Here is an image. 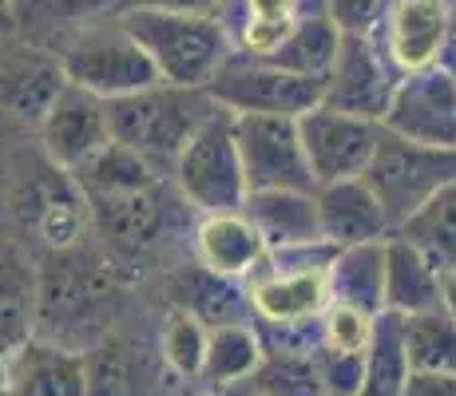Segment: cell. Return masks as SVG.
<instances>
[{
  "instance_id": "obj_39",
  "label": "cell",
  "mask_w": 456,
  "mask_h": 396,
  "mask_svg": "<svg viewBox=\"0 0 456 396\" xmlns=\"http://www.w3.org/2000/svg\"><path fill=\"white\" fill-rule=\"evenodd\" d=\"M389 0H326V16L349 36H377Z\"/></svg>"
},
{
  "instance_id": "obj_13",
  "label": "cell",
  "mask_w": 456,
  "mask_h": 396,
  "mask_svg": "<svg viewBox=\"0 0 456 396\" xmlns=\"http://www.w3.org/2000/svg\"><path fill=\"white\" fill-rule=\"evenodd\" d=\"M377 44L401 76L456 56V8L452 0H389Z\"/></svg>"
},
{
  "instance_id": "obj_30",
  "label": "cell",
  "mask_w": 456,
  "mask_h": 396,
  "mask_svg": "<svg viewBox=\"0 0 456 396\" xmlns=\"http://www.w3.org/2000/svg\"><path fill=\"white\" fill-rule=\"evenodd\" d=\"M262 353H266V345H262V333L254 321L210 325L203 384H210V389H226V384L247 381L254 368L262 365Z\"/></svg>"
},
{
  "instance_id": "obj_47",
  "label": "cell",
  "mask_w": 456,
  "mask_h": 396,
  "mask_svg": "<svg viewBox=\"0 0 456 396\" xmlns=\"http://www.w3.org/2000/svg\"><path fill=\"white\" fill-rule=\"evenodd\" d=\"M452 8H456V0H452Z\"/></svg>"
},
{
  "instance_id": "obj_36",
  "label": "cell",
  "mask_w": 456,
  "mask_h": 396,
  "mask_svg": "<svg viewBox=\"0 0 456 396\" xmlns=\"http://www.w3.org/2000/svg\"><path fill=\"white\" fill-rule=\"evenodd\" d=\"M92 396H139L143 392V360L127 341H100L87 349Z\"/></svg>"
},
{
  "instance_id": "obj_18",
  "label": "cell",
  "mask_w": 456,
  "mask_h": 396,
  "mask_svg": "<svg viewBox=\"0 0 456 396\" xmlns=\"http://www.w3.org/2000/svg\"><path fill=\"white\" fill-rule=\"evenodd\" d=\"M64 84L68 76L52 52L32 48L24 40L0 48V119L4 123L37 131Z\"/></svg>"
},
{
  "instance_id": "obj_40",
  "label": "cell",
  "mask_w": 456,
  "mask_h": 396,
  "mask_svg": "<svg viewBox=\"0 0 456 396\" xmlns=\"http://www.w3.org/2000/svg\"><path fill=\"white\" fill-rule=\"evenodd\" d=\"M405 396H456V373H441V368H413Z\"/></svg>"
},
{
  "instance_id": "obj_44",
  "label": "cell",
  "mask_w": 456,
  "mask_h": 396,
  "mask_svg": "<svg viewBox=\"0 0 456 396\" xmlns=\"http://www.w3.org/2000/svg\"><path fill=\"white\" fill-rule=\"evenodd\" d=\"M444 310L456 317V270H452L449 278H444Z\"/></svg>"
},
{
  "instance_id": "obj_21",
  "label": "cell",
  "mask_w": 456,
  "mask_h": 396,
  "mask_svg": "<svg viewBox=\"0 0 456 396\" xmlns=\"http://www.w3.org/2000/svg\"><path fill=\"white\" fill-rule=\"evenodd\" d=\"M40 333V266L16 238H0V357Z\"/></svg>"
},
{
  "instance_id": "obj_6",
  "label": "cell",
  "mask_w": 456,
  "mask_h": 396,
  "mask_svg": "<svg viewBox=\"0 0 456 396\" xmlns=\"http://www.w3.org/2000/svg\"><path fill=\"white\" fill-rule=\"evenodd\" d=\"M68 84L100 95V100H119V95L143 92L159 84L147 48L135 40V32L124 24V16L111 12L80 28L64 48L56 52Z\"/></svg>"
},
{
  "instance_id": "obj_7",
  "label": "cell",
  "mask_w": 456,
  "mask_h": 396,
  "mask_svg": "<svg viewBox=\"0 0 456 396\" xmlns=\"http://www.w3.org/2000/svg\"><path fill=\"white\" fill-rule=\"evenodd\" d=\"M171 182L195 214H218V210L247 206V171H242L239 135H234V111L215 108L203 127L183 147Z\"/></svg>"
},
{
  "instance_id": "obj_31",
  "label": "cell",
  "mask_w": 456,
  "mask_h": 396,
  "mask_svg": "<svg viewBox=\"0 0 456 396\" xmlns=\"http://www.w3.org/2000/svg\"><path fill=\"white\" fill-rule=\"evenodd\" d=\"M393 234L409 238L444 278L456 270V182L436 190L417 214H409Z\"/></svg>"
},
{
  "instance_id": "obj_3",
  "label": "cell",
  "mask_w": 456,
  "mask_h": 396,
  "mask_svg": "<svg viewBox=\"0 0 456 396\" xmlns=\"http://www.w3.org/2000/svg\"><path fill=\"white\" fill-rule=\"evenodd\" d=\"M119 16L147 48L163 84L210 87V79L234 52L223 16L155 12V8H119Z\"/></svg>"
},
{
  "instance_id": "obj_38",
  "label": "cell",
  "mask_w": 456,
  "mask_h": 396,
  "mask_svg": "<svg viewBox=\"0 0 456 396\" xmlns=\"http://www.w3.org/2000/svg\"><path fill=\"white\" fill-rule=\"evenodd\" d=\"M318 368L330 396H357L365 384V353H338V349H318Z\"/></svg>"
},
{
  "instance_id": "obj_46",
  "label": "cell",
  "mask_w": 456,
  "mask_h": 396,
  "mask_svg": "<svg viewBox=\"0 0 456 396\" xmlns=\"http://www.w3.org/2000/svg\"><path fill=\"white\" fill-rule=\"evenodd\" d=\"M0 396H8V392H4V384H0Z\"/></svg>"
},
{
  "instance_id": "obj_48",
  "label": "cell",
  "mask_w": 456,
  "mask_h": 396,
  "mask_svg": "<svg viewBox=\"0 0 456 396\" xmlns=\"http://www.w3.org/2000/svg\"><path fill=\"white\" fill-rule=\"evenodd\" d=\"M452 64H456V56H452Z\"/></svg>"
},
{
  "instance_id": "obj_16",
  "label": "cell",
  "mask_w": 456,
  "mask_h": 396,
  "mask_svg": "<svg viewBox=\"0 0 456 396\" xmlns=\"http://www.w3.org/2000/svg\"><path fill=\"white\" fill-rule=\"evenodd\" d=\"M0 384L8 396H92V368L84 349L37 333L0 357Z\"/></svg>"
},
{
  "instance_id": "obj_43",
  "label": "cell",
  "mask_w": 456,
  "mask_h": 396,
  "mask_svg": "<svg viewBox=\"0 0 456 396\" xmlns=\"http://www.w3.org/2000/svg\"><path fill=\"white\" fill-rule=\"evenodd\" d=\"M218 392H223V396H266L258 384L250 381V376H247V381H239V384H226V389H218Z\"/></svg>"
},
{
  "instance_id": "obj_14",
  "label": "cell",
  "mask_w": 456,
  "mask_h": 396,
  "mask_svg": "<svg viewBox=\"0 0 456 396\" xmlns=\"http://www.w3.org/2000/svg\"><path fill=\"white\" fill-rule=\"evenodd\" d=\"M385 131L413 143L456 151V64H433L401 76L393 103L385 111Z\"/></svg>"
},
{
  "instance_id": "obj_15",
  "label": "cell",
  "mask_w": 456,
  "mask_h": 396,
  "mask_svg": "<svg viewBox=\"0 0 456 396\" xmlns=\"http://www.w3.org/2000/svg\"><path fill=\"white\" fill-rule=\"evenodd\" d=\"M397 84H401V72L385 56L381 44L373 36H349V32H341V48L326 76V100L322 103L381 123L393 103Z\"/></svg>"
},
{
  "instance_id": "obj_17",
  "label": "cell",
  "mask_w": 456,
  "mask_h": 396,
  "mask_svg": "<svg viewBox=\"0 0 456 396\" xmlns=\"http://www.w3.org/2000/svg\"><path fill=\"white\" fill-rule=\"evenodd\" d=\"M40 151L64 171H80V166L111 143V123H108V100L84 92L76 84H64L52 108L44 111L37 127Z\"/></svg>"
},
{
  "instance_id": "obj_45",
  "label": "cell",
  "mask_w": 456,
  "mask_h": 396,
  "mask_svg": "<svg viewBox=\"0 0 456 396\" xmlns=\"http://www.w3.org/2000/svg\"><path fill=\"white\" fill-rule=\"evenodd\" d=\"M191 396H223V392H218V389H210V384H207V389H199V392H191Z\"/></svg>"
},
{
  "instance_id": "obj_25",
  "label": "cell",
  "mask_w": 456,
  "mask_h": 396,
  "mask_svg": "<svg viewBox=\"0 0 456 396\" xmlns=\"http://www.w3.org/2000/svg\"><path fill=\"white\" fill-rule=\"evenodd\" d=\"M314 190H250L247 195V206L242 210H247L250 222L258 226V234L266 238L270 250L326 242Z\"/></svg>"
},
{
  "instance_id": "obj_32",
  "label": "cell",
  "mask_w": 456,
  "mask_h": 396,
  "mask_svg": "<svg viewBox=\"0 0 456 396\" xmlns=\"http://www.w3.org/2000/svg\"><path fill=\"white\" fill-rule=\"evenodd\" d=\"M207 337L210 325L199 321L195 313L187 310H167L159 321V337H155V353H159V365L175 381L183 384H203V365H207Z\"/></svg>"
},
{
  "instance_id": "obj_28",
  "label": "cell",
  "mask_w": 456,
  "mask_h": 396,
  "mask_svg": "<svg viewBox=\"0 0 456 396\" xmlns=\"http://www.w3.org/2000/svg\"><path fill=\"white\" fill-rule=\"evenodd\" d=\"M413 360L405 345V317L385 310L377 313L370 349H365V384L357 396H405Z\"/></svg>"
},
{
  "instance_id": "obj_20",
  "label": "cell",
  "mask_w": 456,
  "mask_h": 396,
  "mask_svg": "<svg viewBox=\"0 0 456 396\" xmlns=\"http://www.w3.org/2000/svg\"><path fill=\"white\" fill-rule=\"evenodd\" d=\"M314 198H318L322 234H326V242H333V246L381 242V238L393 234L389 214H385L377 190L365 182V174L322 182V187L314 190Z\"/></svg>"
},
{
  "instance_id": "obj_22",
  "label": "cell",
  "mask_w": 456,
  "mask_h": 396,
  "mask_svg": "<svg viewBox=\"0 0 456 396\" xmlns=\"http://www.w3.org/2000/svg\"><path fill=\"white\" fill-rule=\"evenodd\" d=\"M314 12H326V8L318 0H223L218 8L234 48L250 56H274L297 24Z\"/></svg>"
},
{
  "instance_id": "obj_2",
  "label": "cell",
  "mask_w": 456,
  "mask_h": 396,
  "mask_svg": "<svg viewBox=\"0 0 456 396\" xmlns=\"http://www.w3.org/2000/svg\"><path fill=\"white\" fill-rule=\"evenodd\" d=\"M215 95L207 87H179V84H151L143 92L108 100L111 139H119L135 155H143L159 174L171 179L183 147L191 143L203 119L215 111Z\"/></svg>"
},
{
  "instance_id": "obj_12",
  "label": "cell",
  "mask_w": 456,
  "mask_h": 396,
  "mask_svg": "<svg viewBox=\"0 0 456 396\" xmlns=\"http://www.w3.org/2000/svg\"><path fill=\"white\" fill-rule=\"evenodd\" d=\"M297 131H302V147H305V158H310V171L322 187V182L365 174V166L373 163L377 143H381V135H385V123L330 108V103H318V108L297 116Z\"/></svg>"
},
{
  "instance_id": "obj_34",
  "label": "cell",
  "mask_w": 456,
  "mask_h": 396,
  "mask_svg": "<svg viewBox=\"0 0 456 396\" xmlns=\"http://www.w3.org/2000/svg\"><path fill=\"white\" fill-rule=\"evenodd\" d=\"M266 396H330L322 381L318 353H286V349H266L262 365L250 373Z\"/></svg>"
},
{
  "instance_id": "obj_37",
  "label": "cell",
  "mask_w": 456,
  "mask_h": 396,
  "mask_svg": "<svg viewBox=\"0 0 456 396\" xmlns=\"http://www.w3.org/2000/svg\"><path fill=\"white\" fill-rule=\"evenodd\" d=\"M373 325L377 313H365L346 302H330L326 313H322V341H326V349H338V353H365Z\"/></svg>"
},
{
  "instance_id": "obj_26",
  "label": "cell",
  "mask_w": 456,
  "mask_h": 396,
  "mask_svg": "<svg viewBox=\"0 0 456 396\" xmlns=\"http://www.w3.org/2000/svg\"><path fill=\"white\" fill-rule=\"evenodd\" d=\"M124 8V0H16L20 40L56 56L80 28Z\"/></svg>"
},
{
  "instance_id": "obj_5",
  "label": "cell",
  "mask_w": 456,
  "mask_h": 396,
  "mask_svg": "<svg viewBox=\"0 0 456 396\" xmlns=\"http://www.w3.org/2000/svg\"><path fill=\"white\" fill-rule=\"evenodd\" d=\"M338 254L333 242H305L270 250L266 262L247 278L254 321L262 325H302L326 313L330 297V262Z\"/></svg>"
},
{
  "instance_id": "obj_23",
  "label": "cell",
  "mask_w": 456,
  "mask_h": 396,
  "mask_svg": "<svg viewBox=\"0 0 456 396\" xmlns=\"http://www.w3.org/2000/svg\"><path fill=\"white\" fill-rule=\"evenodd\" d=\"M444 305V274L409 238L389 234L385 246V310L413 317Z\"/></svg>"
},
{
  "instance_id": "obj_10",
  "label": "cell",
  "mask_w": 456,
  "mask_h": 396,
  "mask_svg": "<svg viewBox=\"0 0 456 396\" xmlns=\"http://www.w3.org/2000/svg\"><path fill=\"white\" fill-rule=\"evenodd\" d=\"M215 95L218 108L234 111H266V116H302V111L318 108L326 100V79H310L286 72L282 64L266 56H250V52L234 48L218 76L207 87Z\"/></svg>"
},
{
  "instance_id": "obj_42",
  "label": "cell",
  "mask_w": 456,
  "mask_h": 396,
  "mask_svg": "<svg viewBox=\"0 0 456 396\" xmlns=\"http://www.w3.org/2000/svg\"><path fill=\"white\" fill-rule=\"evenodd\" d=\"M20 44V16H16V0H0V48Z\"/></svg>"
},
{
  "instance_id": "obj_19",
  "label": "cell",
  "mask_w": 456,
  "mask_h": 396,
  "mask_svg": "<svg viewBox=\"0 0 456 396\" xmlns=\"http://www.w3.org/2000/svg\"><path fill=\"white\" fill-rule=\"evenodd\" d=\"M270 246L250 222L247 210H218V214H195L191 222V258L218 278L247 281L266 262Z\"/></svg>"
},
{
  "instance_id": "obj_1",
  "label": "cell",
  "mask_w": 456,
  "mask_h": 396,
  "mask_svg": "<svg viewBox=\"0 0 456 396\" xmlns=\"http://www.w3.org/2000/svg\"><path fill=\"white\" fill-rule=\"evenodd\" d=\"M119 270L108 250H87L84 242L48 254L40 266V337L60 341V333L108 329L124 289Z\"/></svg>"
},
{
  "instance_id": "obj_24",
  "label": "cell",
  "mask_w": 456,
  "mask_h": 396,
  "mask_svg": "<svg viewBox=\"0 0 456 396\" xmlns=\"http://www.w3.org/2000/svg\"><path fill=\"white\" fill-rule=\"evenodd\" d=\"M171 305L175 310L195 313L207 325H234V321H254L247 281L218 278L207 266L191 262V266L171 270Z\"/></svg>"
},
{
  "instance_id": "obj_35",
  "label": "cell",
  "mask_w": 456,
  "mask_h": 396,
  "mask_svg": "<svg viewBox=\"0 0 456 396\" xmlns=\"http://www.w3.org/2000/svg\"><path fill=\"white\" fill-rule=\"evenodd\" d=\"M405 345L413 368L456 373V317L444 305L405 317Z\"/></svg>"
},
{
  "instance_id": "obj_8",
  "label": "cell",
  "mask_w": 456,
  "mask_h": 396,
  "mask_svg": "<svg viewBox=\"0 0 456 396\" xmlns=\"http://www.w3.org/2000/svg\"><path fill=\"white\" fill-rule=\"evenodd\" d=\"M4 210L16 218L20 234H32V242H40L48 254L80 246L92 234V206H87L80 182L72 179V171L56 166L44 151L37 166L12 182Z\"/></svg>"
},
{
  "instance_id": "obj_27",
  "label": "cell",
  "mask_w": 456,
  "mask_h": 396,
  "mask_svg": "<svg viewBox=\"0 0 456 396\" xmlns=\"http://www.w3.org/2000/svg\"><path fill=\"white\" fill-rule=\"evenodd\" d=\"M385 246H389V238L338 246V254L330 262L333 302L357 305L365 313H385Z\"/></svg>"
},
{
  "instance_id": "obj_41",
  "label": "cell",
  "mask_w": 456,
  "mask_h": 396,
  "mask_svg": "<svg viewBox=\"0 0 456 396\" xmlns=\"http://www.w3.org/2000/svg\"><path fill=\"white\" fill-rule=\"evenodd\" d=\"M124 8H155V12H195V16H218L223 0H124Z\"/></svg>"
},
{
  "instance_id": "obj_9",
  "label": "cell",
  "mask_w": 456,
  "mask_h": 396,
  "mask_svg": "<svg viewBox=\"0 0 456 396\" xmlns=\"http://www.w3.org/2000/svg\"><path fill=\"white\" fill-rule=\"evenodd\" d=\"M365 182L377 190L393 230H397L436 190L456 182V151L413 143V139H405V135L385 131L381 143H377L373 163L365 166Z\"/></svg>"
},
{
  "instance_id": "obj_4",
  "label": "cell",
  "mask_w": 456,
  "mask_h": 396,
  "mask_svg": "<svg viewBox=\"0 0 456 396\" xmlns=\"http://www.w3.org/2000/svg\"><path fill=\"white\" fill-rule=\"evenodd\" d=\"M87 206H92V238H100L119 266L163 254L183 234V218L191 210L171 179H155L151 187L116 198H95Z\"/></svg>"
},
{
  "instance_id": "obj_11",
  "label": "cell",
  "mask_w": 456,
  "mask_h": 396,
  "mask_svg": "<svg viewBox=\"0 0 456 396\" xmlns=\"http://www.w3.org/2000/svg\"><path fill=\"white\" fill-rule=\"evenodd\" d=\"M242 171L250 190H314L318 179L302 147L297 116H266V111H242L234 116Z\"/></svg>"
},
{
  "instance_id": "obj_33",
  "label": "cell",
  "mask_w": 456,
  "mask_h": 396,
  "mask_svg": "<svg viewBox=\"0 0 456 396\" xmlns=\"http://www.w3.org/2000/svg\"><path fill=\"white\" fill-rule=\"evenodd\" d=\"M338 48H341V28L330 20L326 12H314L305 16L302 24L290 32V40L274 52V64H282L286 72H297V76H310V79H326L333 60H338Z\"/></svg>"
},
{
  "instance_id": "obj_29",
  "label": "cell",
  "mask_w": 456,
  "mask_h": 396,
  "mask_svg": "<svg viewBox=\"0 0 456 396\" xmlns=\"http://www.w3.org/2000/svg\"><path fill=\"white\" fill-rule=\"evenodd\" d=\"M72 179L80 182L87 202H95V198H116V195H127V190L151 187L155 179H167V174H159L143 155H135L119 139H111V143H103L100 151L87 158L80 171H72Z\"/></svg>"
}]
</instances>
